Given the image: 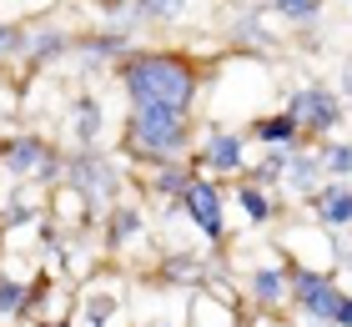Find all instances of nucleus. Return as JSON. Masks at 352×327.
Segmentation results:
<instances>
[{
  "mask_svg": "<svg viewBox=\"0 0 352 327\" xmlns=\"http://www.w3.org/2000/svg\"><path fill=\"white\" fill-rule=\"evenodd\" d=\"M116 81H121V96L136 106H166V111H186L197 106L201 96V76L197 65L176 51H131L116 65Z\"/></svg>",
  "mask_w": 352,
  "mask_h": 327,
  "instance_id": "nucleus-1",
  "label": "nucleus"
},
{
  "mask_svg": "<svg viewBox=\"0 0 352 327\" xmlns=\"http://www.w3.org/2000/svg\"><path fill=\"white\" fill-rule=\"evenodd\" d=\"M186 327H242V297L227 282H206L186 292Z\"/></svg>",
  "mask_w": 352,
  "mask_h": 327,
  "instance_id": "nucleus-8",
  "label": "nucleus"
},
{
  "mask_svg": "<svg viewBox=\"0 0 352 327\" xmlns=\"http://www.w3.org/2000/svg\"><path fill=\"white\" fill-rule=\"evenodd\" d=\"M282 167H287V151H267L262 161H252V167H247V182H257L267 191H282Z\"/></svg>",
  "mask_w": 352,
  "mask_h": 327,
  "instance_id": "nucleus-21",
  "label": "nucleus"
},
{
  "mask_svg": "<svg viewBox=\"0 0 352 327\" xmlns=\"http://www.w3.org/2000/svg\"><path fill=\"white\" fill-rule=\"evenodd\" d=\"M30 313V282L15 272H0V322H21Z\"/></svg>",
  "mask_w": 352,
  "mask_h": 327,
  "instance_id": "nucleus-18",
  "label": "nucleus"
},
{
  "mask_svg": "<svg viewBox=\"0 0 352 327\" xmlns=\"http://www.w3.org/2000/svg\"><path fill=\"white\" fill-rule=\"evenodd\" d=\"M76 56V45L66 30H56V25H36V30H25V61L30 65H56V61H66Z\"/></svg>",
  "mask_w": 352,
  "mask_h": 327,
  "instance_id": "nucleus-16",
  "label": "nucleus"
},
{
  "mask_svg": "<svg viewBox=\"0 0 352 327\" xmlns=\"http://www.w3.org/2000/svg\"><path fill=\"white\" fill-rule=\"evenodd\" d=\"M307 217L317 226H327V232H342V226H352V182H338V176H327L322 191L312 196V211Z\"/></svg>",
  "mask_w": 352,
  "mask_h": 327,
  "instance_id": "nucleus-11",
  "label": "nucleus"
},
{
  "mask_svg": "<svg viewBox=\"0 0 352 327\" xmlns=\"http://www.w3.org/2000/svg\"><path fill=\"white\" fill-rule=\"evenodd\" d=\"M116 297H101V292H91V297H81V322L76 327H106L111 317H116Z\"/></svg>",
  "mask_w": 352,
  "mask_h": 327,
  "instance_id": "nucleus-22",
  "label": "nucleus"
},
{
  "mask_svg": "<svg viewBox=\"0 0 352 327\" xmlns=\"http://www.w3.org/2000/svg\"><path fill=\"white\" fill-rule=\"evenodd\" d=\"M342 267H347V277H352V247H347V252H342Z\"/></svg>",
  "mask_w": 352,
  "mask_h": 327,
  "instance_id": "nucleus-27",
  "label": "nucleus"
},
{
  "mask_svg": "<svg viewBox=\"0 0 352 327\" xmlns=\"http://www.w3.org/2000/svg\"><path fill=\"white\" fill-rule=\"evenodd\" d=\"M338 96H342V101L352 106V56L342 61V76H338Z\"/></svg>",
  "mask_w": 352,
  "mask_h": 327,
  "instance_id": "nucleus-25",
  "label": "nucleus"
},
{
  "mask_svg": "<svg viewBox=\"0 0 352 327\" xmlns=\"http://www.w3.org/2000/svg\"><path fill=\"white\" fill-rule=\"evenodd\" d=\"M66 131H71V141L76 146H91L101 141V131H106V106H101V96H91V91H81L71 101V111H66Z\"/></svg>",
  "mask_w": 352,
  "mask_h": 327,
  "instance_id": "nucleus-12",
  "label": "nucleus"
},
{
  "mask_svg": "<svg viewBox=\"0 0 352 327\" xmlns=\"http://www.w3.org/2000/svg\"><path fill=\"white\" fill-rule=\"evenodd\" d=\"M182 6H186V0H131V10L141 15V25H151V21H176Z\"/></svg>",
  "mask_w": 352,
  "mask_h": 327,
  "instance_id": "nucleus-23",
  "label": "nucleus"
},
{
  "mask_svg": "<svg viewBox=\"0 0 352 327\" xmlns=\"http://www.w3.org/2000/svg\"><path fill=\"white\" fill-rule=\"evenodd\" d=\"M282 111L302 126L307 141H327V136H338V131L347 126V101L338 96V86H322V81L292 86L287 101H282Z\"/></svg>",
  "mask_w": 352,
  "mask_h": 327,
  "instance_id": "nucleus-3",
  "label": "nucleus"
},
{
  "mask_svg": "<svg viewBox=\"0 0 352 327\" xmlns=\"http://www.w3.org/2000/svg\"><path fill=\"white\" fill-rule=\"evenodd\" d=\"M60 182L81 196L86 207H101V202H116L121 167H116V161H106L96 146H91V151H86V146H76V151L66 156V167H60Z\"/></svg>",
  "mask_w": 352,
  "mask_h": 327,
  "instance_id": "nucleus-4",
  "label": "nucleus"
},
{
  "mask_svg": "<svg viewBox=\"0 0 352 327\" xmlns=\"http://www.w3.org/2000/svg\"><path fill=\"white\" fill-rule=\"evenodd\" d=\"M30 327H76V322H66V317H41V322H30Z\"/></svg>",
  "mask_w": 352,
  "mask_h": 327,
  "instance_id": "nucleus-26",
  "label": "nucleus"
},
{
  "mask_svg": "<svg viewBox=\"0 0 352 327\" xmlns=\"http://www.w3.org/2000/svg\"><path fill=\"white\" fill-rule=\"evenodd\" d=\"M182 211H186V222L197 226V237H206L212 247L227 242V196H221L217 176H201L197 171V182H191L186 196H182Z\"/></svg>",
  "mask_w": 352,
  "mask_h": 327,
  "instance_id": "nucleus-7",
  "label": "nucleus"
},
{
  "mask_svg": "<svg viewBox=\"0 0 352 327\" xmlns=\"http://www.w3.org/2000/svg\"><path fill=\"white\" fill-rule=\"evenodd\" d=\"M197 126H191L186 111H166V106H136L126 111V126H121V146L131 151L136 161H186V151H197Z\"/></svg>",
  "mask_w": 352,
  "mask_h": 327,
  "instance_id": "nucleus-2",
  "label": "nucleus"
},
{
  "mask_svg": "<svg viewBox=\"0 0 352 327\" xmlns=\"http://www.w3.org/2000/svg\"><path fill=\"white\" fill-rule=\"evenodd\" d=\"M272 15H282L287 25H317L322 21V0H262Z\"/></svg>",
  "mask_w": 352,
  "mask_h": 327,
  "instance_id": "nucleus-20",
  "label": "nucleus"
},
{
  "mask_svg": "<svg viewBox=\"0 0 352 327\" xmlns=\"http://www.w3.org/2000/svg\"><path fill=\"white\" fill-rule=\"evenodd\" d=\"M191 167L201 176H247V136L232 126H206V136L197 141V156H191Z\"/></svg>",
  "mask_w": 352,
  "mask_h": 327,
  "instance_id": "nucleus-6",
  "label": "nucleus"
},
{
  "mask_svg": "<svg viewBox=\"0 0 352 327\" xmlns=\"http://www.w3.org/2000/svg\"><path fill=\"white\" fill-rule=\"evenodd\" d=\"M141 226H146V211L116 202V207H111V222H106V252H121L126 242H136Z\"/></svg>",
  "mask_w": 352,
  "mask_h": 327,
  "instance_id": "nucleus-17",
  "label": "nucleus"
},
{
  "mask_svg": "<svg viewBox=\"0 0 352 327\" xmlns=\"http://www.w3.org/2000/svg\"><path fill=\"white\" fill-rule=\"evenodd\" d=\"M10 56H25V25L0 21V61H10Z\"/></svg>",
  "mask_w": 352,
  "mask_h": 327,
  "instance_id": "nucleus-24",
  "label": "nucleus"
},
{
  "mask_svg": "<svg viewBox=\"0 0 352 327\" xmlns=\"http://www.w3.org/2000/svg\"><path fill=\"white\" fill-rule=\"evenodd\" d=\"M0 167L15 182H51V176H60L66 156L45 136H10V141H0Z\"/></svg>",
  "mask_w": 352,
  "mask_h": 327,
  "instance_id": "nucleus-5",
  "label": "nucleus"
},
{
  "mask_svg": "<svg viewBox=\"0 0 352 327\" xmlns=\"http://www.w3.org/2000/svg\"><path fill=\"white\" fill-rule=\"evenodd\" d=\"M247 136L257 141V146H267V151H292V146H302L307 136H302V126L287 116V111H272V116H257L247 126Z\"/></svg>",
  "mask_w": 352,
  "mask_h": 327,
  "instance_id": "nucleus-13",
  "label": "nucleus"
},
{
  "mask_svg": "<svg viewBox=\"0 0 352 327\" xmlns=\"http://www.w3.org/2000/svg\"><path fill=\"white\" fill-rule=\"evenodd\" d=\"M232 207L242 211V222H247V226H267V222H277V196H272L267 187H257V182H247V176H236V187H232Z\"/></svg>",
  "mask_w": 352,
  "mask_h": 327,
  "instance_id": "nucleus-15",
  "label": "nucleus"
},
{
  "mask_svg": "<svg viewBox=\"0 0 352 327\" xmlns=\"http://www.w3.org/2000/svg\"><path fill=\"white\" fill-rule=\"evenodd\" d=\"M191 182H197L191 161H156L151 176H146V191H151V202H182Z\"/></svg>",
  "mask_w": 352,
  "mask_h": 327,
  "instance_id": "nucleus-14",
  "label": "nucleus"
},
{
  "mask_svg": "<svg viewBox=\"0 0 352 327\" xmlns=\"http://www.w3.org/2000/svg\"><path fill=\"white\" fill-rule=\"evenodd\" d=\"M242 297H247L252 307H262V313L292 307V262H262V267H247Z\"/></svg>",
  "mask_w": 352,
  "mask_h": 327,
  "instance_id": "nucleus-9",
  "label": "nucleus"
},
{
  "mask_svg": "<svg viewBox=\"0 0 352 327\" xmlns=\"http://www.w3.org/2000/svg\"><path fill=\"white\" fill-rule=\"evenodd\" d=\"M322 182H327V171H322V156H317V146L312 141H302V146H292L287 151V167H282V191L287 196H312L322 191Z\"/></svg>",
  "mask_w": 352,
  "mask_h": 327,
  "instance_id": "nucleus-10",
  "label": "nucleus"
},
{
  "mask_svg": "<svg viewBox=\"0 0 352 327\" xmlns=\"http://www.w3.org/2000/svg\"><path fill=\"white\" fill-rule=\"evenodd\" d=\"M317 156H322V171L338 176V182H352V141L347 136H327V141H312Z\"/></svg>",
  "mask_w": 352,
  "mask_h": 327,
  "instance_id": "nucleus-19",
  "label": "nucleus"
}]
</instances>
